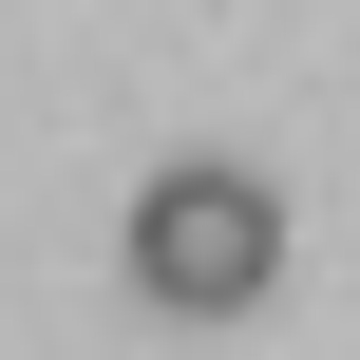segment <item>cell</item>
I'll return each mask as SVG.
<instances>
[{
	"instance_id": "cell-1",
	"label": "cell",
	"mask_w": 360,
	"mask_h": 360,
	"mask_svg": "<svg viewBox=\"0 0 360 360\" xmlns=\"http://www.w3.org/2000/svg\"><path fill=\"white\" fill-rule=\"evenodd\" d=\"M266 285H285V190L228 171V152H171V171L133 190V304H171V323H247Z\"/></svg>"
}]
</instances>
